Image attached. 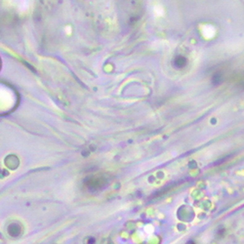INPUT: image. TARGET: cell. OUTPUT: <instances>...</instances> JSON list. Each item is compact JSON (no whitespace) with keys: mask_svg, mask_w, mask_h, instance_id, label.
<instances>
[{"mask_svg":"<svg viewBox=\"0 0 244 244\" xmlns=\"http://www.w3.org/2000/svg\"><path fill=\"white\" fill-rule=\"evenodd\" d=\"M186 65H187V60L184 57H178V58H176V60L174 61V65L178 69L185 68Z\"/></svg>","mask_w":244,"mask_h":244,"instance_id":"6da1fadb","label":"cell"}]
</instances>
